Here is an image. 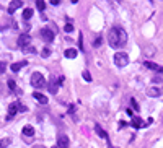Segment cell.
I'll return each mask as SVG.
<instances>
[{
    "mask_svg": "<svg viewBox=\"0 0 163 148\" xmlns=\"http://www.w3.org/2000/svg\"><path fill=\"white\" fill-rule=\"evenodd\" d=\"M25 65H28L26 60H23V62H15V63H11V65H10V68H11V72H18L21 67H25Z\"/></svg>",
    "mask_w": 163,
    "mask_h": 148,
    "instance_id": "obj_11",
    "label": "cell"
},
{
    "mask_svg": "<svg viewBox=\"0 0 163 148\" xmlns=\"http://www.w3.org/2000/svg\"><path fill=\"white\" fill-rule=\"evenodd\" d=\"M23 135L33 137V135H34V129H33L31 125H25V127H23Z\"/></svg>",
    "mask_w": 163,
    "mask_h": 148,
    "instance_id": "obj_16",
    "label": "cell"
},
{
    "mask_svg": "<svg viewBox=\"0 0 163 148\" xmlns=\"http://www.w3.org/2000/svg\"><path fill=\"white\" fill-rule=\"evenodd\" d=\"M78 47H80V51H83V41H82V33H80V36H78Z\"/></svg>",
    "mask_w": 163,
    "mask_h": 148,
    "instance_id": "obj_27",
    "label": "cell"
},
{
    "mask_svg": "<svg viewBox=\"0 0 163 148\" xmlns=\"http://www.w3.org/2000/svg\"><path fill=\"white\" fill-rule=\"evenodd\" d=\"M114 63H116L117 67H126L129 63V56L126 52H116L114 54Z\"/></svg>",
    "mask_w": 163,
    "mask_h": 148,
    "instance_id": "obj_3",
    "label": "cell"
},
{
    "mask_svg": "<svg viewBox=\"0 0 163 148\" xmlns=\"http://www.w3.org/2000/svg\"><path fill=\"white\" fill-rule=\"evenodd\" d=\"M52 148H57V145H54V147H52Z\"/></svg>",
    "mask_w": 163,
    "mask_h": 148,
    "instance_id": "obj_33",
    "label": "cell"
},
{
    "mask_svg": "<svg viewBox=\"0 0 163 148\" xmlns=\"http://www.w3.org/2000/svg\"><path fill=\"white\" fill-rule=\"evenodd\" d=\"M31 86L33 88H38V90H41V88H44L46 86V78L43 77V73L41 72H34V73L31 75Z\"/></svg>",
    "mask_w": 163,
    "mask_h": 148,
    "instance_id": "obj_2",
    "label": "cell"
},
{
    "mask_svg": "<svg viewBox=\"0 0 163 148\" xmlns=\"http://www.w3.org/2000/svg\"><path fill=\"white\" fill-rule=\"evenodd\" d=\"M59 86H60V83H59V78H54V77H51V81L47 83V90H49V93L56 95V93L59 91Z\"/></svg>",
    "mask_w": 163,
    "mask_h": 148,
    "instance_id": "obj_5",
    "label": "cell"
},
{
    "mask_svg": "<svg viewBox=\"0 0 163 148\" xmlns=\"http://www.w3.org/2000/svg\"><path fill=\"white\" fill-rule=\"evenodd\" d=\"M132 125H134L135 129H140V127H144L145 124H144V120H142L140 117H132Z\"/></svg>",
    "mask_w": 163,
    "mask_h": 148,
    "instance_id": "obj_13",
    "label": "cell"
},
{
    "mask_svg": "<svg viewBox=\"0 0 163 148\" xmlns=\"http://www.w3.org/2000/svg\"><path fill=\"white\" fill-rule=\"evenodd\" d=\"M147 95L152 96V98H158V96L162 95V93H160V90H158V88H149V90H147Z\"/></svg>",
    "mask_w": 163,
    "mask_h": 148,
    "instance_id": "obj_15",
    "label": "cell"
},
{
    "mask_svg": "<svg viewBox=\"0 0 163 148\" xmlns=\"http://www.w3.org/2000/svg\"><path fill=\"white\" fill-rule=\"evenodd\" d=\"M18 112V102H11L10 106H8V117L7 119H13V116Z\"/></svg>",
    "mask_w": 163,
    "mask_h": 148,
    "instance_id": "obj_9",
    "label": "cell"
},
{
    "mask_svg": "<svg viewBox=\"0 0 163 148\" xmlns=\"http://www.w3.org/2000/svg\"><path fill=\"white\" fill-rule=\"evenodd\" d=\"M41 56H43V57H49L51 56V49H49V47H44V49L41 51Z\"/></svg>",
    "mask_w": 163,
    "mask_h": 148,
    "instance_id": "obj_21",
    "label": "cell"
},
{
    "mask_svg": "<svg viewBox=\"0 0 163 148\" xmlns=\"http://www.w3.org/2000/svg\"><path fill=\"white\" fill-rule=\"evenodd\" d=\"M36 7H38L39 10H44V8H46V4H44L43 0H38V2H36Z\"/></svg>",
    "mask_w": 163,
    "mask_h": 148,
    "instance_id": "obj_22",
    "label": "cell"
},
{
    "mask_svg": "<svg viewBox=\"0 0 163 148\" xmlns=\"http://www.w3.org/2000/svg\"><path fill=\"white\" fill-rule=\"evenodd\" d=\"M131 104H132V107H134V109H135V111H139V109H140V107H139V104H137V101H135V99H134V98H132V99H131Z\"/></svg>",
    "mask_w": 163,
    "mask_h": 148,
    "instance_id": "obj_24",
    "label": "cell"
},
{
    "mask_svg": "<svg viewBox=\"0 0 163 148\" xmlns=\"http://www.w3.org/2000/svg\"><path fill=\"white\" fill-rule=\"evenodd\" d=\"M26 109H28L26 106H23V104H20V102H18V112H25Z\"/></svg>",
    "mask_w": 163,
    "mask_h": 148,
    "instance_id": "obj_26",
    "label": "cell"
},
{
    "mask_svg": "<svg viewBox=\"0 0 163 148\" xmlns=\"http://www.w3.org/2000/svg\"><path fill=\"white\" fill-rule=\"evenodd\" d=\"M23 51H25V52H31V54H34V52H36V49H34V47H33V46H28V47H25V49H23Z\"/></svg>",
    "mask_w": 163,
    "mask_h": 148,
    "instance_id": "obj_25",
    "label": "cell"
},
{
    "mask_svg": "<svg viewBox=\"0 0 163 148\" xmlns=\"http://www.w3.org/2000/svg\"><path fill=\"white\" fill-rule=\"evenodd\" d=\"M20 7H23L21 0H13V2H10V5H8V13L13 15L15 10H16V8H20Z\"/></svg>",
    "mask_w": 163,
    "mask_h": 148,
    "instance_id": "obj_8",
    "label": "cell"
},
{
    "mask_svg": "<svg viewBox=\"0 0 163 148\" xmlns=\"http://www.w3.org/2000/svg\"><path fill=\"white\" fill-rule=\"evenodd\" d=\"M31 16H33V10L31 8H25V10H23V18H25V20H29Z\"/></svg>",
    "mask_w": 163,
    "mask_h": 148,
    "instance_id": "obj_18",
    "label": "cell"
},
{
    "mask_svg": "<svg viewBox=\"0 0 163 148\" xmlns=\"http://www.w3.org/2000/svg\"><path fill=\"white\" fill-rule=\"evenodd\" d=\"M39 36H41V39H44L46 42H52L54 41V31L52 29H49V28H43L41 31H39Z\"/></svg>",
    "mask_w": 163,
    "mask_h": 148,
    "instance_id": "obj_4",
    "label": "cell"
},
{
    "mask_svg": "<svg viewBox=\"0 0 163 148\" xmlns=\"http://www.w3.org/2000/svg\"><path fill=\"white\" fill-rule=\"evenodd\" d=\"M64 31H65V33H72V31H74V25H72V23H65Z\"/></svg>",
    "mask_w": 163,
    "mask_h": 148,
    "instance_id": "obj_20",
    "label": "cell"
},
{
    "mask_svg": "<svg viewBox=\"0 0 163 148\" xmlns=\"http://www.w3.org/2000/svg\"><path fill=\"white\" fill-rule=\"evenodd\" d=\"M98 46H101V38H96L95 39V47H98Z\"/></svg>",
    "mask_w": 163,
    "mask_h": 148,
    "instance_id": "obj_29",
    "label": "cell"
},
{
    "mask_svg": "<svg viewBox=\"0 0 163 148\" xmlns=\"http://www.w3.org/2000/svg\"><path fill=\"white\" fill-rule=\"evenodd\" d=\"M5 68H7V67H5V63H4V62H0V73H4Z\"/></svg>",
    "mask_w": 163,
    "mask_h": 148,
    "instance_id": "obj_30",
    "label": "cell"
},
{
    "mask_svg": "<svg viewBox=\"0 0 163 148\" xmlns=\"http://www.w3.org/2000/svg\"><path fill=\"white\" fill-rule=\"evenodd\" d=\"M95 132H96V134H98L101 138H106V140H108V134L103 130V129H101V125H98V124H96V125H95Z\"/></svg>",
    "mask_w": 163,
    "mask_h": 148,
    "instance_id": "obj_14",
    "label": "cell"
},
{
    "mask_svg": "<svg viewBox=\"0 0 163 148\" xmlns=\"http://www.w3.org/2000/svg\"><path fill=\"white\" fill-rule=\"evenodd\" d=\"M8 143H10V138H2L0 140V148H7Z\"/></svg>",
    "mask_w": 163,
    "mask_h": 148,
    "instance_id": "obj_19",
    "label": "cell"
},
{
    "mask_svg": "<svg viewBox=\"0 0 163 148\" xmlns=\"http://www.w3.org/2000/svg\"><path fill=\"white\" fill-rule=\"evenodd\" d=\"M51 5H59V0H51Z\"/></svg>",
    "mask_w": 163,
    "mask_h": 148,
    "instance_id": "obj_31",
    "label": "cell"
},
{
    "mask_svg": "<svg viewBox=\"0 0 163 148\" xmlns=\"http://www.w3.org/2000/svg\"><path fill=\"white\" fill-rule=\"evenodd\" d=\"M8 88H10V90H15V81H13V80H8Z\"/></svg>",
    "mask_w": 163,
    "mask_h": 148,
    "instance_id": "obj_28",
    "label": "cell"
},
{
    "mask_svg": "<svg viewBox=\"0 0 163 148\" xmlns=\"http://www.w3.org/2000/svg\"><path fill=\"white\" fill-rule=\"evenodd\" d=\"M83 78H85V81H92V75H90V72H88V70L83 72Z\"/></svg>",
    "mask_w": 163,
    "mask_h": 148,
    "instance_id": "obj_23",
    "label": "cell"
},
{
    "mask_svg": "<svg viewBox=\"0 0 163 148\" xmlns=\"http://www.w3.org/2000/svg\"><path fill=\"white\" fill-rule=\"evenodd\" d=\"M29 44H31V36H29L28 33H23V34L18 38V46L25 49V47H28Z\"/></svg>",
    "mask_w": 163,
    "mask_h": 148,
    "instance_id": "obj_6",
    "label": "cell"
},
{
    "mask_svg": "<svg viewBox=\"0 0 163 148\" xmlns=\"http://www.w3.org/2000/svg\"><path fill=\"white\" fill-rule=\"evenodd\" d=\"M108 42H109V46L113 49L124 47L126 42H127V33L124 31V28H121V26H114L108 33Z\"/></svg>",
    "mask_w": 163,
    "mask_h": 148,
    "instance_id": "obj_1",
    "label": "cell"
},
{
    "mask_svg": "<svg viewBox=\"0 0 163 148\" xmlns=\"http://www.w3.org/2000/svg\"><path fill=\"white\" fill-rule=\"evenodd\" d=\"M77 51H75V49H67V51H65V52H64V56L65 57H67V59H75V57H77Z\"/></svg>",
    "mask_w": 163,
    "mask_h": 148,
    "instance_id": "obj_17",
    "label": "cell"
},
{
    "mask_svg": "<svg viewBox=\"0 0 163 148\" xmlns=\"http://www.w3.org/2000/svg\"><path fill=\"white\" fill-rule=\"evenodd\" d=\"M69 137L67 135H64V134H60L59 137H57V148H67L69 147Z\"/></svg>",
    "mask_w": 163,
    "mask_h": 148,
    "instance_id": "obj_7",
    "label": "cell"
},
{
    "mask_svg": "<svg viewBox=\"0 0 163 148\" xmlns=\"http://www.w3.org/2000/svg\"><path fill=\"white\" fill-rule=\"evenodd\" d=\"M33 96H34V99H36V101H39L41 104H47V98H46L44 95H41V93L34 91V93H33Z\"/></svg>",
    "mask_w": 163,
    "mask_h": 148,
    "instance_id": "obj_12",
    "label": "cell"
},
{
    "mask_svg": "<svg viewBox=\"0 0 163 148\" xmlns=\"http://www.w3.org/2000/svg\"><path fill=\"white\" fill-rule=\"evenodd\" d=\"M33 148H46V147H43V145H34Z\"/></svg>",
    "mask_w": 163,
    "mask_h": 148,
    "instance_id": "obj_32",
    "label": "cell"
},
{
    "mask_svg": "<svg viewBox=\"0 0 163 148\" xmlns=\"http://www.w3.org/2000/svg\"><path fill=\"white\" fill-rule=\"evenodd\" d=\"M144 65H145L147 68H150V70H155V72H163V68L160 67V65H157V63L150 62V60H145V62H144Z\"/></svg>",
    "mask_w": 163,
    "mask_h": 148,
    "instance_id": "obj_10",
    "label": "cell"
}]
</instances>
